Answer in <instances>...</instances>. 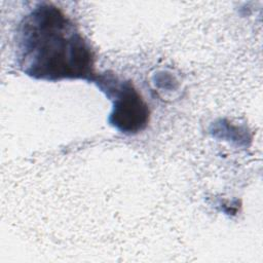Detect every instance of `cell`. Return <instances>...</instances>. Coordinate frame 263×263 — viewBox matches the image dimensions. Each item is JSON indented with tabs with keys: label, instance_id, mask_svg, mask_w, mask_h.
I'll list each match as a JSON object with an SVG mask.
<instances>
[{
	"label": "cell",
	"instance_id": "cell-2",
	"mask_svg": "<svg viewBox=\"0 0 263 263\" xmlns=\"http://www.w3.org/2000/svg\"><path fill=\"white\" fill-rule=\"evenodd\" d=\"M112 101L109 123L124 135H136L149 123V107L128 80H121L113 74H99L92 80Z\"/></svg>",
	"mask_w": 263,
	"mask_h": 263
},
{
	"label": "cell",
	"instance_id": "cell-1",
	"mask_svg": "<svg viewBox=\"0 0 263 263\" xmlns=\"http://www.w3.org/2000/svg\"><path fill=\"white\" fill-rule=\"evenodd\" d=\"M16 63L26 75L46 81H92L95 54L76 25L59 7L41 3L20 22Z\"/></svg>",
	"mask_w": 263,
	"mask_h": 263
}]
</instances>
